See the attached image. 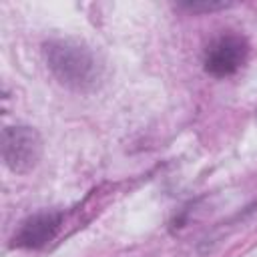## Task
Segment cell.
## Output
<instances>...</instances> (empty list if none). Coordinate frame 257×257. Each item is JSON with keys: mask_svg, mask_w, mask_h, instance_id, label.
I'll list each match as a JSON object with an SVG mask.
<instances>
[{"mask_svg": "<svg viewBox=\"0 0 257 257\" xmlns=\"http://www.w3.org/2000/svg\"><path fill=\"white\" fill-rule=\"evenodd\" d=\"M48 64L54 70V74L74 86H82L86 82H92L94 78V60L88 54L86 48L74 46L68 42H56L50 44L46 50Z\"/></svg>", "mask_w": 257, "mask_h": 257, "instance_id": "cell-1", "label": "cell"}, {"mask_svg": "<svg viewBox=\"0 0 257 257\" xmlns=\"http://www.w3.org/2000/svg\"><path fill=\"white\" fill-rule=\"evenodd\" d=\"M249 54V44L239 34H221L205 50V70L213 76H229L237 72Z\"/></svg>", "mask_w": 257, "mask_h": 257, "instance_id": "cell-2", "label": "cell"}, {"mask_svg": "<svg viewBox=\"0 0 257 257\" xmlns=\"http://www.w3.org/2000/svg\"><path fill=\"white\" fill-rule=\"evenodd\" d=\"M2 155L12 171L24 173L40 157V139L28 126H8L2 135Z\"/></svg>", "mask_w": 257, "mask_h": 257, "instance_id": "cell-3", "label": "cell"}, {"mask_svg": "<svg viewBox=\"0 0 257 257\" xmlns=\"http://www.w3.org/2000/svg\"><path fill=\"white\" fill-rule=\"evenodd\" d=\"M60 225V215L56 213H42L32 219H28L18 235L14 237V243L20 247H42L46 241H50Z\"/></svg>", "mask_w": 257, "mask_h": 257, "instance_id": "cell-4", "label": "cell"}]
</instances>
